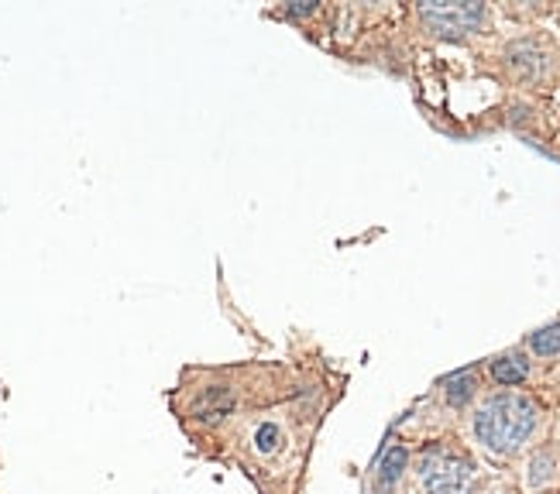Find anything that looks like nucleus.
<instances>
[{"mask_svg": "<svg viewBox=\"0 0 560 494\" xmlns=\"http://www.w3.org/2000/svg\"><path fill=\"white\" fill-rule=\"evenodd\" d=\"M441 395L444 402L454 409V412H468L478 399H481V388H478V370H457V375L444 378L441 381Z\"/></svg>", "mask_w": 560, "mask_h": 494, "instance_id": "8", "label": "nucleus"}, {"mask_svg": "<svg viewBox=\"0 0 560 494\" xmlns=\"http://www.w3.org/2000/svg\"><path fill=\"white\" fill-rule=\"evenodd\" d=\"M289 409H261L252 415L245 430L237 436V460L248 467V474L269 471L276 474V467H282L292 457L296 447V419L289 423Z\"/></svg>", "mask_w": 560, "mask_h": 494, "instance_id": "2", "label": "nucleus"}, {"mask_svg": "<svg viewBox=\"0 0 560 494\" xmlns=\"http://www.w3.org/2000/svg\"><path fill=\"white\" fill-rule=\"evenodd\" d=\"M529 357H537V361H553L560 357V319H553V324L540 327V330H533L526 337V348H523Z\"/></svg>", "mask_w": 560, "mask_h": 494, "instance_id": "9", "label": "nucleus"}, {"mask_svg": "<svg viewBox=\"0 0 560 494\" xmlns=\"http://www.w3.org/2000/svg\"><path fill=\"white\" fill-rule=\"evenodd\" d=\"M412 478L420 484V494H471L478 463L454 443H433L412 460Z\"/></svg>", "mask_w": 560, "mask_h": 494, "instance_id": "3", "label": "nucleus"}, {"mask_svg": "<svg viewBox=\"0 0 560 494\" xmlns=\"http://www.w3.org/2000/svg\"><path fill=\"white\" fill-rule=\"evenodd\" d=\"M505 62H509V69H513V77L523 83H544L550 77V66H553L547 45L537 38H520V42L509 45Z\"/></svg>", "mask_w": 560, "mask_h": 494, "instance_id": "6", "label": "nucleus"}, {"mask_svg": "<svg viewBox=\"0 0 560 494\" xmlns=\"http://www.w3.org/2000/svg\"><path fill=\"white\" fill-rule=\"evenodd\" d=\"M547 409L523 388H495L468 409V436L475 447L499 463L520 460L544 439Z\"/></svg>", "mask_w": 560, "mask_h": 494, "instance_id": "1", "label": "nucleus"}, {"mask_svg": "<svg viewBox=\"0 0 560 494\" xmlns=\"http://www.w3.org/2000/svg\"><path fill=\"white\" fill-rule=\"evenodd\" d=\"M406 467H409V450L406 447H393L382 457V463H378V484L385 491L396 487L402 481V474H406Z\"/></svg>", "mask_w": 560, "mask_h": 494, "instance_id": "10", "label": "nucleus"}, {"mask_svg": "<svg viewBox=\"0 0 560 494\" xmlns=\"http://www.w3.org/2000/svg\"><path fill=\"white\" fill-rule=\"evenodd\" d=\"M520 481H523L526 494H547L560 481V447L553 439L537 443V447L523 454Z\"/></svg>", "mask_w": 560, "mask_h": 494, "instance_id": "5", "label": "nucleus"}, {"mask_svg": "<svg viewBox=\"0 0 560 494\" xmlns=\"http://www.w3.org/2000/svg\"><path fill=\"white\" fill-rule=\"evenodd\" d=\"M423 28L436 38L465 42L489 28V8L485 4H457V0H441V4H420L417 8Z\"/></svg>", "mask_w": 560, "mask_h": 494, "instance_id": "4", "label": "nucleus"}, {"mask_svg": "<svg viewBox=\"0 0 560 494\" xmlns=\"http://www.w3.org/2000/svg\"><path fill=\"white\" fill-rule=\"evenodd\" d=\"M489 378L499 388H523L533 378V357L523 348L502 351L489 361Z\"/></svg>", "mask_w": 560, "mask_h": 494, "instance_id": "7", "label": "nucleus"}]
</instances>
